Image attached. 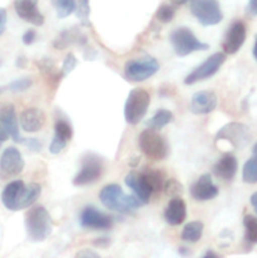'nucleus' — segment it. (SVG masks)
Listing matches in <instances>:
<instances>
[{"label": "nucleus", "instance_id": "13", "mask_svg": "<svg viewBox=\"0 0 257 258\" xmlns=\"http://www.w3.org/2000/svg\"><path fill=\"white\" fill-rule=\"evenodd\" d=\"M246 40V25L241 20H237L227 30L223 40V50L226 54H234L239 50Z\"/></svg>", "mask_w": 257, "mask_h": 258}, {"label": "nucleus", "instance_id": "45", "mask_svg": "<svg viewBox=\"0 0 257 258\" xmlns=\"http://www.w3.org/2000/svg\"><path fill=\"white\" fill-rule=\"evenodd\" d=\"M251 204H252V207H253L254 212H256V214H257V191L251 196Z\"/></svg>", "mask_w": 257, "mask_h": 258}, {"label": "nucleus", "instance_id": "3", "mask_svg": "<svg viewBox=\"0 0 257 258\" xmlns=\"http://www.w3.org/2000/svg\"><path fill=\"white\" fill-rule=\"evenodd\" d=\"M149 105H150V95L143 88H134L130 91L125 102V113L126 122L130 125H136L143 120L146 115Z\"/></svg>", "mask_w": 257, "mask_h": 258}, {"label": "nucleus", "instance_id": "47", "mask_svg": "<svg viewBox=\"0 0 257 258\" xmlns=\"http://www.w3.org/2000/svg\"><path fill=\"white\" fill-rule=\"evenodd\" d=\"M171 3H173L174 5H183V4H186V3H189L190 0H170Z\"/></svg>", "mask_w": 257, "mask_h": 258}, {"label": "nucleus", "instance_id": "1", "mask_svg": "<svg viewBox=\"0 0 257 258\" xmlns=\"http://www.w3.org/2000/svg\"><path fill=\"white\" fill-rule=\"evenodd\" d=\"M100 201L106 208L122 214L134 213L143 204L136 196H127L123 193L122 188L117 184L103 186L100 191Z\"/></svg>", "mask_w": 257, "mask_h": 258}, {"label": "nucleus", "instance_id": "40", "mask_svg": "<svg viewBox=\"0 0 257 258\" xmlns=\"http://www.w3.org/2000/svg\"><path fill=\"white\" fill-rule=\"evenodd\" d=\"M7 10L4 8H0V35L5 32V28H7Z\"/></svg>", "mask_w": 257, "mask_h": 258}, {"label": "nucleus", "instance_id": "33", "mask_svg": "<svg viewBox=\"0 0 257 258\" xmlns=\"http://www.w3.org/2000/svg\"><path fill=\"white\" fill-rule=\"evenodd\" d=\"M174 15H175V8L173 5L163 4L161 7H159L158 12H156V19L166 24V23H170L173 20Z\"/></svg>", "mask_w": 257, "mask_h": 258}, {"label": "nucleus", "instance_id": "5", "mask_svg": "<svg viewBox=\"0 0 257 258\" xmlns=\"http://www.w3.org/2000/svg\"><path fill=\"white\" fill-rule=\"evenodd\" d=\"M139 146L148 158L153 160H164L168 156L169 146L165 139L156 133V130L148 128L139 136Z\"/></svg>", "mask_w": 257, "mask_h": 258}, {"label": "nucleus", "instance_id": "26", "mask_svg": "<svg viewBox=\"0 0 257 258\" xmlns=\"http://www.w3.org/2000/svg\"><path fill=\"white\" fill-rule=\"evenodd\" d=\"M242 179L247 184L257 183V155L252 154V158L246 161L242 170Z\"/></svg>", "mask_w": 257, "mask_h": 258}, {"label": "nucleus", "instance_id": "46", "mask_svg": "<svg viewBox=\"0 0 257 258\" xmlns=\"http://www.w3.org/2000/svg\"><path fill=\"white\" fill-rule=\"evenodd\" d=\"M25 64H27V59L24 57H19L17 59V67L19 68H24Z\"/></svg>", "mask_w": 257, "mask_h": 258}, {"label": "nucleus", "instance_id": "41", "mask_svg": "<svg viewBox=\"0 0 257 258\" xmlns=\"http://www.w3.org/2000/svg\"><path fill=\"white\" fill-rule=\"evenodd\" d=\"M247 14L251 17H256L257 15V0H249L248 5H247Z\"/></svg>", "mask_w": 257, "mask_h": 258}, {"label": "nucleus", "instance_id": "11", "mask_svg": "<svg viewBox=\"0 0 257 258\" xmlns=\"http://www.w3.org/2000/svg\"><path fill=\"white\" fill-rule=\"evenodd\" d=\"M24 169V160L17 148H8L0 158V179L19 175Z\"/></svg>", "mask_w": 257, "mask_h": 258}, {"label": "nucleus", "instance_id": "6", "mask_svg": "<svg viewBox=\"0 0 257 258\" xmlns=\"http://www.w3.org/2000/svg\"><path fill=\"white\" fill-rule=\"evenodd\" d=\"M190 12L204 27L216 25L223 19L217 0H190Z\"/></svg>", "mask_w": 257, "mask_h": 258}, {"label": "nucleus", "instance_id": "39", "mask_svg": "<svg viewBox=\"0 0 257 258\" xmlns=\"http://www.w3.org/2000/svg\"><path fill=\"white\" fill-rule=\"evenodd\" d=\"M35 38H37V34H35V32L33 29H29L28 32L24 33V35H23V43L27 45L32 44L33 42L35 40Z\"/></svg>", "mask_w": 257, "mask_h": 258}, {"label": "nucleus", "instance_id": "27", "mask_svg": "<svg viewBox=\"0 0 257 258\" xmlns=\"http://www.w3.org/2000/svg\"><path fill=\"white\" fill-rule=\"evenodd\" d=\"M144 175H145L146 180L150 184L151 189H153L154 193L156 191H160L163 189L164 185V174L160 170H153V169H145L143 171Z\"/></svg>", "mask_w": 257, "mask_h": 258}, {"label": "nucleus", "instance_id": "17", "mask_svg": "<svg viewBox=\"0 0 257 258\" xmlns=\"http://www.w3.org/2000/svg\"><path fill=\"white\" fill-rule=\"evenodd\" d=\"M38 3L30 2V0H15L14 9L17 14L25 22L33 25L40 27L44 23V17L37 8Z\"/></svg>", "mask_w": 257, "mask_h": 258}, {"label": "nucleus", "instance_id": "22", "mask_svg": "<svg viewBox=\"0 0 257 258\" xmlns=\"http://www.w3.org/2000/svg\"><path fill=\"white\" fill-rule=\"evenodd\" d=\"M164 216H165V221L170 226H179V224H181L186 218L185 202L180 197L179 198H173L169 202Z\"/></svg>", "mask_w": 257, "mask_h": 258}, {"label": "nucleus", "instance_id": "24", "mask_svg": "<svg viewBox=\"0 0 257 258\" xmlns=\"http://www.w3.org/2000/svg\"><path fill=\"white\" fill-rule=\"evenodd\" d=\"M203 228L204 226L202 222H190V223H188L184 227L183 232H181V239L186 242H191V243H196V242H198L202 238Z\"/></svg>", "mask_w": 257, "mask_h": 258}, {"label": "nucleus", "instance_id": "32", "mask_svg": "<svg viewBox=\"0 0 257 258\" xmlns=\"http://www.w3.org/2000/svg\"><path fill=\"white\" fill-rule=\"evenodd\" d=\"M54 135L59 136V138L65 139V140L70 141L72 139L73 131L70 123L65 120H57L54 125Z\"/></svg>", "mask_w": 257, "mask_h": 258}, {"label": "nucleus", "instance_id": "53", "mask_svg": "<svg viewBox=\"0 0 257 258\" xmlns=\"http://www.w3.org/2000/svg\"><path fill=\"white\" fill-rule=\"evenodd\" d=\"M2 91H3V90H2V88H0V92H2Z\"/></svg>", "mask_w": 257, "mask_h": 258}, {"label": "nucleus", "instance_id": "31", "mask_svg": "<svg viewBox=\"0 0 257 258\" xmlns=\"http://www.w3.org/2000/svg\"><path fill=\"white\" fill-rule=\"evenodd\" d=\"M244 228H246V238L251 243H257V217L246 216L243 218Z\"/></svg>", "mask_w": 257, "mask_h": 258}, {"label": "nucleus", "instance_id": "36", "mask_svg": "<svg viewBox=\"0 0 257 258\" xmlns=\"http://www.w3.org/2000/svg\"><path fill=\"white\" fill-rule=\"evenodd\" d=\"M68 141L65 140V139L59 138V136H55L53 138L52 143H50L49 145V151L52 154H54V155H57V154L62 153L63 150H65V148L67 146Z\"/></svg>", "mask_w": 257, "mask_h": 258}, {"label": "nucleus", "instance_id": "18", "mask_svg": "<svg viewBox=\"0 0 257 258\" xmlns=\"http://www.w3.org/2000/svg\"><path fill=\"white\" fill-rule=\"evenodd\" d=\"M25 184L22 180H15L8 184L2 193V202L4 207L9 211H20V202H22L23 191Z\"/></svg>", "mask_w": 257, "mask_h": 258}, {"label": "nucleus", "instance_id": "29", "mask_svg": "<svg viewBox=\"0 0 257 258\" xmlns=\"http://www.w3.org/2000/svg\"><path fill=\"white\" fill-rule=\"evenodd\" d=\"M163 190L169 198H179L184 193L183 184L176 180V179H169L168 181H165L163 185Z\"/></svg>", "mask_w": 257, "mask_h": 258}, {"label": "nucleus", "instance_id": "37", "mask_svg": "<svg viewBox=\"0 0 257 258\" xmlns=\"http://www.w3.org/2000/svg\"><path fill=\"white\" fill-rule=\"evenodd\" d=\"M37 66H39L40 71L44 73H47L48 76L52 75L53 68H54V63H53V60L47 59V58H45V59L39 60V62H37Z\"/></svg>", "mask_w": 257, "mask_h": 258}, {"label": "nucleus", "instance_id": "44", "mask_svg": "<svg viewBox=\"0 0 257 258\" xmlns=\"http://www.w3.org/2000/svg\"><path fill=\"white\" fill-rule=\"evenodd\" d=\"M110 243V241H108L106 237H102V238H98L97 241L93 242V244L95 246H98V247H102V248H105V247H107V244Z\"/></svg>", "mask_w": 257, "mask_h": 258}, {"label": "nucleus", "instance_id": "28", "mask_svg": "<svg viewBox=\"0 0 257 258\" xmlns=\"http://www.w3.org/2000/svg\"><path fill=\"white\" fill-rule=\"evenodd\" d=\"M52 4L59 19L67 18L76 9V0H52Z\"/></svg>", "mask_w": 257, "mask_h": 258}, {"label": "nucleus", "instance_id": "35", "mask_svg": "<svg viewBox=\"0 0 257 258\" xmlns=\"http://www.w3.org/2000/svg\"><path fill=\"white\" fill-rule=\"evenodd\" d=\"M76 66H77V58L75 57V54H73V53H68V54L66 55L65 60H63L62 72H60L62 77L63 76L70 75V73L75 70Z\"/></svg>", "mask_w": 257, "mask_h": 258}, {"label": "nucleus", "instance_id": "2", "mask_svg": "<svg viewBox=\"0 0 257 258\" xmlns=\"http://www.w3.org/2000/svg\"><path fill=\"white\" fill-rule=\"evenodd\" d=\"M25 229L28 238L33 242H43L50 236L53 231V221L44 207L38 206L27 212Z\"/></svg>", "mask_w": 257, "mask_h": 258}, {"label": "nucleus", "instance_id": "51", "mask_svg": "<svg viewBox=\"0 0 257 258\" xmlns=\"http://www.w3.org/2000/svg\"><path fill=\"white\" fill-rule=\"evenodd\" d=\"M252 154H253V155H257V143L254 144L253 149H252Z\"/></svg>", "mask_w": 257, "mask_h": 258}, {"label": "nucleus", "instance_id": "10", "mask_svg": "<svg viewBox=\"0 0 257 258\" xmlns=\"http://www.w3.org/2000/svg\"><path fill=\"white\" fill-rule=\"evenodd\" d=\"M102 161L97 156L90 155L83 159L82 168L73 178V185L85 186L97 181L102 175Z\"/></svg>", "mask_w": 257, "mask_h": 258}, {"label": "nucleus", "instance_id": "34", "mask_svg": "<svg viewBox=\"0 0 257 258\" xmlns=\"http://www.w3.org/2000/svg\"><path fill=\"white\" fill-rule=\"evenodd\" d=\"M32 86V80L28 77L19 78V80H15L8 86V90H10L12 92H23V91L28 90V88Z\"/></svg>", "mask_w": 257, "mask_h": 258}, {"label": "nucleus", "instance_id": "19", "mask_svg": "<svg viewBox=\"0 0 257 258\" xmlns=\"http://www.w3.org/2000/svg\"><path fill=\"white\" fill-rule=\"evenodd\" d=\"M45 123V115L39 108H27L20 113V126L27 133H38Z\"/></svg>", "mask_w": 257, "mask_h": 258}, {"label": "nucleus", "instance_id": "4", "mask_svg": "<svg viewBox=\"0 0 257 258\" xmlns=\"http://www.w3.org/2000/svg\"><path fill=\"white\" fill-rule=\"evenodd\" d=\"M170 42L179 57H185L197 50H207L209 45L199 42L190 29L185 27L176 28L170 34Z\"/></svg>", "mask_w": 257, "mask_h": 258}, {"label": "nucleus", "instance_id": "23", "mask_svg": "<svg viewBox=\"0 0 257 258\" xmlns=\"http://www.w3.org/2000/svg\"><path fill=\"white\" fill-rule=\"evenodd\" d=\"M40 193H42V188H40L39 184L30 183L25 185L22 196V202H20V211L33 206L40 197Z\"/></svg>", "mask_w": 257, "mask_h": 258}, {"label": "nucleus", "instance_id": "9", "mask_svg": "<svg viewBox=\"0 0 257 258\" xmlns=\"http://www.w3.org/2000/svg\"><path fill=\"white\" fill-rule=\"evenodd\" d=\"M224 60H226V53H214L211 57L207 58L201 66H198L193 72L189 73L185 77V80H184V83L185 85H193V83L198 82V81H203L212 77V76H214L218 72L219 68L224 63Z\"/></svg>", "mask_w": 257, "mask_h": 258}, {"label": "nucleus", "instance_id": "48", "mask_svg": "<svg viewBox=\"0 0 257 258\" xmlns=\"http://www.w3.org/2000/svg\"><path fill=\"white\" fill-rule=\"evenodd\" d=\"M253 57L257 62V35H256V40H254V45H253Z\"/></svg>", "mask_w": 257, "mask_h": 258}, {"label": "nucleus", "instance_id": "30", "mask_svg": "<svg viewBox=\"0 0 257 258\" xmlns=\"http://www.w3.org/2000/svg\"><path fill=\"white\" fill-rule=\"evenodd\" d=\"M76 15L83 25L90 27V0H78L76 3Z\"/></svg>", "mask_w": 257, "mask_h": 258}, {"label": "nucleus", "instance_id": "49", "mask_svg": "<svg viewBox=\"0 0 257 258\" xmlns=\"http://www.w3.org/2000/svg\"><path fill=\"white\" fill-rule=\"evenodd\" d=\"M204 257H218V254L214 253V252H212V251H208L204 253Z\"/></svg>", "mask_w": 257, "mask_h": 258}, {"label": "nucleus", "instance_id": "8", "mask_svg": "<svg viewBox=\"0 0 257 258\" xmlns=\"http://www.w3.org/2000/svg\"><path fill=\"white\" fill-rule=\"evenodd\" d=\"M249 130L246 125L241 122H229L221 127V130L217 133L216 140L217 141H227L231 144L233 148L242 149L249 143Z\"/></svg>", "mask_w": 257, "mask_h": 258}, {"label": "nucleus", "instance_id": "43", "mask_svg": "<svg viewBox=\"0 0 257 258\" xmlns=\"http://www.w3.org/2000/svg\"><path fill=\"white\" fill-rule=\"evenodd\" d=\"M77 257H93V258H97V257H100V256H98V253H96V252L88 251V249H82V251H81V252H78Z\"/></svg>", "mask_w": 257, "mask_h": 258}, {"label": "nucleus", "instance_id": "50", "mask_svg": "<svg viewBox=\"0 0 257 258\" xmlns=\"http://www.w3.org/2000/svg\"><path fill=\"white\" fill-rule=\"evenodd\" d=\"M184 248H185V247H181V248L179 249V253H180V254H189V253H190V252L185 251V249H184Z\"/></svg>", "mask_w": 257, "mask_h": 258}, {"label": "nucleus", "instance_id": "14", "mask_svg": "<svg viewBox=\"0 0 257 258\" xmlns=\"http://www.w3.org/2000/svg\"><path fill=\"white\" fill-rule=\"evenodd\" d=\"M125 184L135 193V196L140 199L143 204H148L151 198V194L154 193L150 184L146 180L144 173L138 171H130L125 178Z\"/></svg>", "mask_w": 257, "mask_h": 258}, {"label": "nucleus", "instance_id": "12", "mask_svg": "<svg viewBox=\"0 0 257 258\" xmlns=\"http://www.w3.org/2000/svg\"><path fill=\"white\" fill-rule=\"evenodd\" d=\"M81 227L86 229H110L112 226V219L107 214L97 211L93 207H86L80 216Z\"/></svg>", "mask_w": 257, "mask_h": 258}, {"label": "nucleus", "instance_id": "7", "mask_svg": "<svg viewBox=\"0 0 257 258\" xmlns=\"http://www.w3.org/2000/svg\"><path fill=\"white\" fill-rule=\"evenodd\" d=\"M159 63L155 58L148 57L131 59L125 64V77L133 82H143L159 71Z\"/></svg>", "mask_w": 257, "mask_h": 258}, {"label": "nucleus", "instance_id": "21", "mask_svg": "<svg viewBox=\"0 0 257 258\" xmlns=\"http://www.w3.org/2000/svg\"><path fill=\"white\" fill-rule=\"evenodd\" d=\"M237 168H238L237 159L234 158V155L227 153L213 166V173L214 175L224 180H232L236 175Z\"/></svg>", "mask_w": 257, "mask_h": 258}, {"label": "nucleus", "instance_id": "25", "mask_svg": "<svg viewBox=\"0 0 257 258\" xmlns=\"http://www.w3.org/2000/svg\"><path fill=\"white\" fill-rule=\"evenodd\" d=\"M174 120V115L171 111L169 110H159L156 111L155 115L150 118V121H148L149 128H153V130H160L164 126H166L168 123H170Z\"/></svg>", "mask_w": 257, "mask_h": 258}, {"label": "nucleus", "instance_id": "16", "mask_svg": "<svg viewBox=\"0 0 257 258\" xmlns=\"http://www.w3.org/2000/svg\"><path fill=\"white\" fill-rule=\"evenodd\" d=\"M217 107V95L212 91L196 92L190 101V111L196 115H207Z\"/></svg>", "mask_w": 257, "mask_h": 258}, {"label": "nucleus", "instance_id": "15", "mask_svg": "<svg viewBox=\"0 0 257 258\" xmlns=\"http://www.w3.org/2000/svg\"><path fill=\"white\" fill-rule=\"evenodd\" d=\"M190 196L199 202L212 201L218 196V188L214 185L212 176L209 174H204L191 185Z\"/></svg>", "mask_w": 257, "mask_h": 258}, {"label": "nucleus", "instance_id": "20", "mask_svg": "<svg viewBox=\"0 0 257 258\" xmlns=\"http://www.w3.org/2000/svg\"><path fill=\"white\" fill-rule=\"evenodd\" d=\"M0 122L5 126V128L9 133L10 138L18 144H22L23 138L19 134L18 127V118L15 113V108L13 105H7L0 110Z\"/></svg>", "mask_w": 257, "mask_h": 258}, {"label": "nucleus", "instance_id": "38", "mask_svg": "<svg viewBox=\"0 0 257 258\" xmlns=\"http://www.w3.org/2000/svg\"><path fill=\"white\" fill-rule=\"evenodd\" d=\"M22 144H24L29 150L32 151H40L42 150V144L40 141H38L37 139H23Z\"/></svg>", "mask_w": 257, "mask_h": 258}, {"label": "nucleus", "instance_id": "52", "mask_svg": "<svg viewBox=\"0 0 257 258\" xmlns=\"http://www.w3.org/2000/svg\"><path fill=\"white\" fill-rule=\"evenodd\" d=\"M30 2H34V3H38V0H30Z\"/></svg>", "mask_w": 257, "mask_h": 258}, {"label": "nucleus", "instance_id": "42", "mask_svg": "<svg viewBox=\"0 0 257 258\" xmlns=\"http://www.w3.org/2000/svg\"><path fill=\"white\" fill-rule=\"evenodd\" d=\"M9 138V133H8V130L5 128V126L0 122V143H4V141H7Z\"/></svg>", "mask_w": 257, "mask_h": 258}]
</instances>
